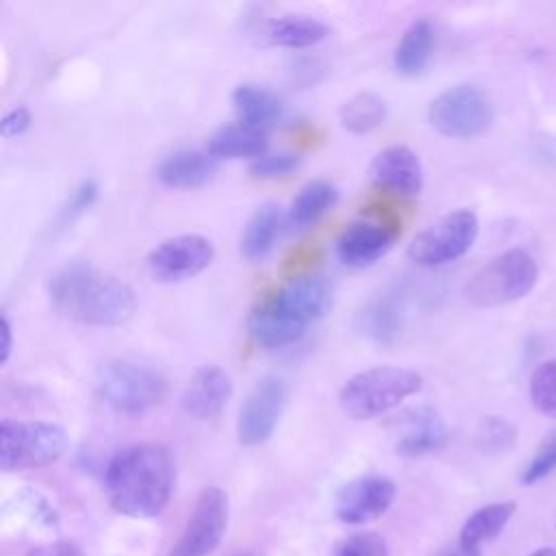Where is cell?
Listing matches in <instances>:
<instances>
[{"label": "cell", "mask_w": 556, "mask_h": 556, "mask_svg": "<svg viewBox=\"0 0 556 556\" xmlns=\"http://www.w3.org/2000/svg\"><path fill=\"white\" fill-rule=\"evenodd\" d=\"M395 493L397 486L387 476H358L337 491L334 515L345 526L371 523L393 506Z\"/></svg>", "instance_id": "12"}, {"label": "cell", "mask_w": 556, "mask_h": 556, "mask_svg": "<svg viewBox=\"0 0 556 556\" xmlns=\"http://www.w3.org/2000/svg\"><path fill=\"white\" fill-rule=\"evenodd\" d=\"M554 469H556V430L541 441L534 456L528 460V465L521 471V482L534 484L545 476H549Z\"/></svg>", "instance_id": "30"}, {"label": "cell", "mask_w": 556, "mask_h": 556, "mask_svg": "<svg viewBox=\"0 0 556 556\" xmlns=\"http://www.w3.org/2000/svg\"><path fill=\"white\" fill-rule=\"evenodd\" d=\"M434 50V28L428 20L413 22L393 52V67L402 76H417L421 74L432 56Z\"/></svg>", "instance_id": "22"}, {"label": "cell", "mask_w": 556, "mask_h": 556, "mask_svg": "<svg viewBox=\"0 0 556 556\" xmlns=\"http://www.w3.org/2000/svg\"><path fill=\"white\" fill-rule=\"evenodd\" d=\"M50 304L85 326H119L137 308L135 291L119 278L89 263H67L48 280Z\"/></svg>", "instance_id": "2"}, {"label": "cell", "mask_w": 556, "mask_h": 556, "mask_svg": "<svg viewBox=\"0 0 556 556\" xmlns=\"http://www.w3.org/2000/svg\"><path fill=\"white\" fill-rule=\"evenodd\" d=\"M400 311L389 300H378L358 315V328L363 334L380 345L393 343L400 334Z\"/></svg>", "instance_id": "28"}, {"label": "cell", "mask_w": 556, "mask_h": 556, "mask_svg": "<svg viewBox=\"0 0 556 556\" xmlns=\"http://www.w3.org/2000/svg\"><path fill=\"white\" fill-rule=\"evenodd\" d=\"M421 389V376L406 367L380 365L354 374L339 393V406L352 419H374L400 406Z\"/></svg>", "instance_id": "3"}, {"label": "cell", "mask_w": 556, "mask_h": 556, "mask_svg": "<svg viewBox=\"0 0 556 556\" xmlns=\"http://www.w3.org/2000/svg\"><path fill=\"white\" fill-rule=\"evenodd\" d=\"M530 400L539 413L556 419V358L534 367L530 376Z\"/></svg>", "instance_id": "29"}, {"label": "cell", "mask_w": 556, "mask_h": 556, "mask_svg": "<svg viewBox=\"0 0 556 556\" xmlns=\"http://www.w3.org/2000/svg\"><path fill=\"white\" fill-rule=\"evenodd\" d=\"M402 434L395 443L397 454L417 458L441 450L447 443V426L443 417L430 406L408 408L397 417Z\"/></svg>", "instance_id": "17"}, {"label": "cell", "mask_w": 556, "mask_h": 556, "mask_svg": "<svg viewBox=\"0 0 556 556\" xmlns=\"http://www.w3.org/2000/svg\"><path fill=\"white\" fill-rule=\"evenodd\" d=\"M96 387L106 406L124 415H141L159 406L167 395V380L154 367L111 358L98 367Z\"/></svg>", "instance_id": "4"}, {"label": "cell", "mask_w": 556, "mask_h": 556, "mask_svg": "<svg viewBox=\"0 0 556 556\" xmlns=\"http://www.w3.org/2000/svg\"><path fill=\"white\" fill-rule=\"evenodd\" d=\"M478 237V217L469 208L452 211L424 228L408 245V256L417 265L439 267L460 258Z\"/></svg>", "instance_id": "8"}, {"label": "cell", "mask_w": 556, "mask_h": 556, "mask_svg": "<svg viewBox=\"0 0 556 556\" xmlns=\"http://www.w3.org/2000/svg\"><path fill=\"white\" fill-rule=\"evenodd\" d=\"M371 180L400 195H417L424 187L419 156L408 146H389L380 150L369 165Z\"/></svg>", "instance_id": "15"}, {"label": "cell", "mask_w": 556, "mask_h": 556, "mask_svg": "<svg viewBox=\"0 0 556 556\" xmlns=\"http://www.w3.org/2000/svg\"><path fill=\"white\" fill-rule=\"evenodd\" d=\"M174 476V458L165 445L137 443L109 460L104 491L115 513L132 519H152L167 508Z\"/></svg>", "instance_id": "1"}, {"label": "cell", "mask_w": 556, "mask_h": 556, "mask_svg": "<svg viewBox=\"0 0 556 556\" xmlns=\"http://www.w3.org/2000/svg\"><path fill=\"white\" fill-rule=\"evenodd\" d=\"M26 556H83V554L72 543L54 541V543H43V545L33 547Z\"/></svg>", "instance_id": "36"}, {"label": "cell", "mask_w": 556, "mask_h": 556, "mask_svg": "<svg viewBox=\"0 0 556 556\" xmlns=\"http://www.w3.org/2000/svg\"><path fill=\"white\" fill-rule=\"evenodd\" d=\"M265 132L252 130L239 122L217 128L208 139V152L215 159H258L261 154H265Z\"/></svg>", "instance_id": "23"}, {"label": "cell", "mask_w": 556, "mask_h": 556, "mask_svg": "<svg viewBox=\"0 0 556 556\" xmlns=\"http://www.w3.org/2000/svg\"><path fill=\"white\" fill-rule=\"evenodd\" d=\"M271 300L302 324L321 319L332 308V285L321 274H300L278 289Z\"/></svg>", "instance_id": "14"}, {"label": "cell", "mask_w": 556, "mask_h": 556, "mask_svg": "<svg viewBox=\"0 0 556 556\" xmlns=\"http://www.w3.org/2000/svg\"><path fill=\"white\" fill-rule=\"evenodd\" d=\"M330 33L328 24L311 15H280L263 24V37L278 48L302 50L319 43Z\"/></svg>", "instance_id": "21"}, {"label": "cell", "mask_w": 556, "mask_h": 556, "mask_svg": "<svg viewBox=\"0 0 556 556\" xmlns=\"http://www.w3.org/2000/svg\"><path fill=\"white\" fill-rule=\"evenodd\" d=\"M536 261L521 248L506 250L480 267L465 287V298L480 308L510 304L536 285Z\"/></svg>", "instance_id": "5"}, {"label": "cell", "mask_w": 556, "mask_h": 556, "mask_svg": "<svg viewBox=\"0 0 556 556\" xmlns=\"http://www.w3.org/2000/svg\"><path fill=\"white\" fill-rule=\"evenodd\" d=\"M515 502H493L473 510L458 534V543L465 547H480L482 543L495 539L515 513Z\"/></svg>", "instance_id": "25"}, {"label": "cell", "mask_w": 556, "mask_h": 556, "mask_svg": "<svg viewBox=\"0 0 556 556\" xmlns=\"http://www.w3.org/2000/svg\"><path fill=\"white\" fill-rule=\"evenodd\" d=\"M232 106L237 111L239 124L265 132L274 128L282 117L280 98L267 87L243 83L232 91Z\"/></svg>", "instance_id": "20"}, {"label": "cell", "mask_w": 556, "mask_h": 556, "mask_svg": "<svg viewBox=\"0 0 556 556\" xmlns=\"http://www.w3.org/2000/svg\"><path fill=\"white\" fill-rule=\"evenodd\" d=\"M67 450V434L52 421L0 424V467L2 471H24L56 463Z\"/></svg>", "instance_id": "6"}, {"label": "cell", "mask_w": 556, "mask_h": 556, "mask_svg": "<svg viewBox=\"0 0 556 556\" xmlns=\"http://www.w3.org/2000/svg\"><path fill=\"white\" fill-rule=\"evenodd\" d=\"M280 230V208L274 202L261 204L248 219L241 235V252L248 261H263L278 237Z\"/></svg>", "instance_id": "24"}, {"label": "cell", "mask_w": 556, "mask_h": 556, "mask_svg": "<svg viewBox=\"0 0 556 556\" xmlns=\"http://www.w3.org/2000/svg\"><path fill=\"white\" fill-rule=\"evenodd\" d=\"M217 159L206 150H176L156 165V178L172 189H195L213 180Z\"/></svg>", "instance_id": "19"}, {"label": "cell", "mask_w": 556, "mask_h": 556, "mask_svg": "<svg viewBox=\"0 0 556 556\" xmlns=\"http://www.w3.org/2000/svg\"><path fill=\"white\" fill-rule=\"evenodd\" d=\"M11 321L7 315H2V345H0V363L7 365L9 363V356H11V350H13V332H11Z\"/></svg>", "instance_id": "37"}, {"label": "cell", "mask_w": 556, "mask_h": 556, "mask_svg": "<svg viewBox=\"0 0 556 556\" xmlns=\"http://www.w3.org/2000/svg\"><path fill=\"white\" fill-rule=\"evenodd\" d=\"M232 397V378L219 365H204L193 371L189 382L185 384L180 404L182 410L198 419L208 421L215 419Z\"/></svg>", "instance_id": "13"}, {"label": "cell", "mask_w": 556, "mask_h": 556, "mask_svg": "<svg viewBox=\"0 0 556 556\" xmlns=\"http://www.w3.org/2000/svg\"><path fill=\"white\" fill-rule=\"evenodd\" d=\"M441 556H482V554H480V547H465L458 543L454 549H447Z\"/></svg>", "instance_id": "38"}, {"label": "cell", "mask_w": 556, "mask_h": 556, "mask_svg": "<svg viewBox=\"0 0 556 556\" xmlns=\"http://www.w3.org/2000/svg\"><path fill=\"white\" fill-rule=\"evenodd\" d=\"M239 556H256V554H239Z\"/></svg>", "instance_id": "40"}, {"label": "cell", "mask_w": 556, "mask_h": 556, "mask_svg": "<svg viewBox=\"0 0 556 556\" xmlns=\"http://www.w3.org/2000/svg\"><path fill=\"white\" fill-rule=\"evenodd\" d=\"M33 124V115L26 106H13L9 109L0 119V132L2 137H20L24 135Z\"/></svg>", "instance_id": "34"}, {"label": "cell", "mask_w": 556, "mask_h": 556, "mask_svg": "<svg viewBox=\"0 0 556 556\" xmlns=\"http://www.w3.org/2000/svg\"><path fill=\"white\" fill-rule=\"evenodd\" d=\"M530 556H556V549L554 547H541V549L532 552Z\"/></svg>", "instance_id": "39"}, {"label": "cell", "mask_w": 556, "mask_h": 556, "mask_svg": "<svg viewBox=\"0 0 556 556\" xmlns=\"http://www.w3.org/2000/svg\"><path fill=\"white\" fill-rule=\"evenodd\" d=\"M215 258L213 241L202 235H176L161 241L146 258L159 282H182L202 274Z\"/></svg>", "instance_id": "10"}, {"label": "cell", "mask_w": 556, "mask_h": 556, "mask_svg": "<svg viewBox=\"0 0 556 556\" xmlns=\"http://www.w3.org/2000/svg\"><path fill=\"white\" fill-rule=\"evenodd\" d=\"M387 541L376 532H356L348 536L332 556H387Z\"/></svg>", "instance_id": "32"}, {"label": "cell", "mask_w": 556, "mask_h": 556, "mask_svg": "<svg viewBox=\"0 0 556 556\" xmlns=\"http://www.w3.org/2000/svg\"><path fill=\"white\" fill-rule=\"evenodd\" d=\"M248 330L256 345L282 348L295 343L304 334L306 324L285 313L271 298H265L250 311Z\"/></svg>", "instance_id": "18"}, {"label": "cell", "mask_w": 556, "mask_h": 556, "mask_svg": "<svg viewBox=\"0 0 556 556\" xmlns=\"http://www.w3.org/2000/svg\"><path fill=\"white\" fill-rule=\"evenodd\" d=\"M96 198H98V185H96L93 180L80 182V185L72 191L70 200H67V204H65V208H63L65 219L72 222V219H76L78 215H83V213L96 202Z\"/></svg>", "instance_id": "33"}, {"label": "cell", "mask_w": 556, "mask_h": 556, "mask_svg": "<svg viewBox=\"0 0 556 556\" xmlns=\"http://www.w3.org/2000/svg\"><path fill=\"white\" fill-rule=\"evenodd\" d=\"M395 241V230L384 222H352L337 241V254L348 267H367L384 256Z\"/></svg>", "instance_id": "16"}, {"label": "cell", "mask_w": 556, "mask_h": 556, "mask_svg": "<svg viewBox=\"0 0 556 556\" xmlns=\"http://www.w3.org/2000/svg\"><path fill=\"white\" fill-rule=\"evenodd\" d=\"M228 528V495L219 486H206L167 556H208Z\"/></svg>", "instance_id": "9"}, {"label": "cell", "mask_w": 556, "mask_h": 556, "mask_svg": "<svg viewBox=\"0 0 556 556\" xmlns=\"http://www.w3.org/2000/svg\"><path fill=\"white\" fill-rule=\"evenodd\" d=\"M339 200V191L328 180H311L304 185L289 206V224L295 228H306L315 224L324 213H328Z\"/></svg>", "instance_id": "26"}, {"label": "cell", "mask_w": 556, "mask_h": 556, "mask_svg": "<svg viewBox=\"0 0 556 556\" xmlns=\"http://www.w3.org/2000/svg\"><path fill=\"white\" fill-rule=\"evenodd\" d=\"M287 402V384L278 376H263L241 404L237 419V439L245 447L269 441Z\"/></svg>", "instance_id": "11"}, {"label": "cell", "mask_w": 556, "mask_h": 556, "mask_svg": "<svg viewBox=\"0 0 556 556\" xmlns=\"http://www.w3.org/2000/svg\"><path fill=\"white\" fill-rule=\"evenodd\" d=\"M428 122L443 137L471 139L489 130L493 104L480 87L469 83L454 85L430 102Z\"/></svg>", "instance_id": "7"}, {"label": "cell", "mask_w": 556, "mask_h": 556, "mask_svg": "<svg viewBox=\"0 0 556 556\" xmlns=\"http://www.w3.org/2000/svg\"><path fill=\"white\" fill-rule=\"evenodd\" d=\"M300 165V154L291 150H280V152H265L258 159L252 161L250 174L254 178H278L287 176Z\"/></svg>", "instance_id": "31"}, {"label": "cell", "mask_w": 556, "mask_h": 556, "mask_svg": "<svg viewBox=\"0 0 556 556\" xmlns=\"http://www.w3.org/2000/svg\"><path fill=\"white\" fill-rule=\"evenodd\" d=\"M341 124L354 135H367L380 128L387 119V102L378 93L361 91L352 96L339 111Z\"/></svg>", "instance_id": "27"}, {"label": "cell", "mask_w": 556, "mask_h": 556, "mask_svg": "<svg viewBox=\"0 0 556 556\" xmlns=\"http://www.w3.org/2000/svg\"><path fill=\"white\" fill-rule=\"evenodd\" d=\"M482 437H484V441H486L489 445L502 447V445H508V443L513 441V430H510L508 424H504L502 419H489Z\"/></svg>", "instance_id": "35"}]
</instances>
